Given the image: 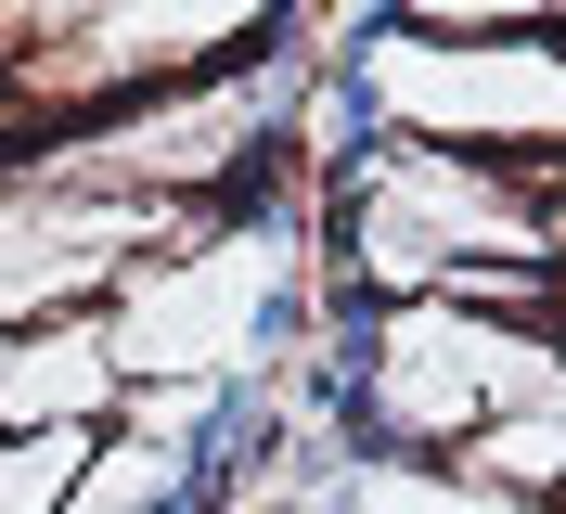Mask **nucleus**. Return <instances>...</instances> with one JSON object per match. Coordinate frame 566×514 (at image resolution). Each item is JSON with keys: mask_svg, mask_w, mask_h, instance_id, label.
Listing matches in <instances>:
<instances>
[{"mask_svg": "<svg viewBox=\"0 0 566 514\" xmlns=\"http://www.w3.org/2000/svg\"><path fill=\"white\" fill-rule=\"evenodd\" d=\"M554 27H566V0H554Z\"/></svg>", "mask_w": 566, "mask_h": 514, "instance_id": "nucleus-8", "label": "nucleus"}, {"mask_svg": "<svg viewBox=\"0 0 566 514\" xmlns=\"http://www.w3.org/2000/svg\"><path fill=\"white\" fill-rule=\"evenodd\" d=\"M116 399H129V360H116L104 308H52V322L0 335V438L13 424H116Z\"/></svg>", "mask_w": 566, "mask_h": 514, "instance_id": "nucleus-4", "label": "nucleus"}, {"mask_svg": "<svg viewBox=\"0 0 566 514\" xmlns=\"http://www.w3.org/2000/svg\"><path fill=\"white\" fill-rule=\"evenodd\" d=\"M348 514H541V502L476 489L451 450H387V463H360V476H348Z\"/></svg>", "mask_w": 566, "mask_h": 514, "instance_id": "nucleus-5", "label": "nucleus"}, {"mask_svg": "<svg viewBox=\"0 0 566 514\" xmlns=\"http://www.w3.org/2000/svg\"><path fill=\"white\" fill-rule=\"evenodd\" d=\"M566 399V347L476 322L451 296H374V360H360V411L387 450H463L502 411H554Z\"/></svg>", "mask_w": 566, "mask_h": 514, "instance_id": "nucleus-3", "label": "nucleus"}, {"mask_svg": "<svg viewBox=\"0 0 566 514\" xmlns=\"http://www.w3.org/2000/svg\"><path fill=\"white\" fill-rule=\"evenodd\" d=\"M296 0H0V116L77 129L180 77H232L283 39Z\"/></svg>", "mask_w": 566, "mask_h": 514, "instance_id": "nucleus-1", "label": "nucleus"}, {"mask_svg": "<svg viewBox=\"0 0 566 514\" xmlns=\"http://www.w3.org/2000/svg\"><path fill=\"white\" fill-rule=\"evenodd\" d=\"M374 27H412V39H515V27H554V0H374Z\"/></svg>", "mask_w": 566, "mask_h": 514, "instance_id": "nucleus-7", "label": "nucleus"}, {"mask_svg": "<svg viewBox=\"0 0 566 514\" xmlns=\"http://www.w3.org/2000/svg\"><path fill=\"white\" fill-rule=\"evenodd\" d=\"M91 438H104V424H13V438H0V514H65Z\"/></svg>", "mask_w": 566, "mask_h": 514, "instance_id": "nucleus-6", "label": "nucleus"}, {"mask_svg": "<svg viewBox=\"0 0 566 514\" xmlns=\"http://www.w3.org/2000/svg\"><path fill=\"white\" fill-rule=\"evenodd\" d=\"M348 91L374 129L399 141H451V155H502V168H566V39H412L374 27L348 52Z\"/></svg>", "mask_w": 566, "mask_h": 514, "instance_id": "nucleus-2", "label": "nucleus"}]
</instances>
